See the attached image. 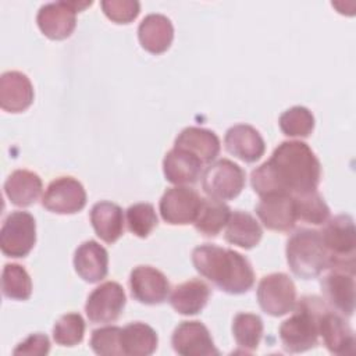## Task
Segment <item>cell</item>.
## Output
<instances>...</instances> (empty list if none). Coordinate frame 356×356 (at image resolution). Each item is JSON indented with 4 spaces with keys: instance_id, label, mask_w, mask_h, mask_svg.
I'll use <instances>...</instances> for the list:
<instances>
[{
    "instance_id": "17",
    "label": "cell",
    "mask_w": 356,
    "mask_h": 356,
    "mask_svg": "<svg viewBox=\"0 0 356 356\" xmlns=\"http://www.w3.org/2000/svg\"><path fill=\"white\" fill-rule=\"evenodd\" d=\"M318 335L325 348L334 355H348L353 352L355 335L349 324L335 312L325 307L318 318Z\"/></svg>"
},
{
    "instance_id": "20",
    "label": "cell",
    "mask_w": 356,
    "mask_h": 356,
    "mask_svg": "<svg viewBox=\"0 0 356 356\" xmlns=\"http://www.w3.org/2000/svg\"><path fill=\"white\" fill-rule=\"evenodd\" d=\"M74 267L83 281L89 284L99 282L108 271L107 250L96 241H85L75 250Z\"/></svg>"
},
{
    "instance_id": "27",
    "label": "cell",
    "mask_w": 356,
    "mask_h": 356,
    "mask_svg": "<svg viewBox=\"0 0 356 356\" xmlns=\"http://www.w3.org/2000/svg\"><path fill=\"white\" fill-rule=\"evenodd\" d=\"M261 235V227L252 214L242 210L229 214L224 234L227 242L242 249H252L260 242Z\"/></svg>"
},
{
    "instance_id": "32",
    "label": "cell",
    "mask_w": 356,
    "mask_h": 356,
    "mask_svg": "<svg viewBox=\"0 0 356 356\" xmlns=\"http://www.w3.org/2000/svg\"><path fill=\"white\" fill-rule=\"evenodd\" d=\"M296 218L307 224L320 225L330 218V207L317 191L295 195Z\"/></svg>"
},
{
    "instance_id": "29",
    "label": "cell",
    "mask_w": 356,
    "mask_h": 356,
    "mask_svg": "<svg viewBox=\"0 0 356 356\" xmlns=\"http://www.w3.org/2000/svg\"><path fill=\"white\" fill-rule=\"evenodd\" d=\"M231 210L227 203L213 197H204L200 202L193 225L204 236H216L227 225Z\"/></svg>"
},
{
    "instance_id": "19",
    "label": "cell",
    "mask_w": 356,
    "mask_h": 356,
    "mask_svg": "<svg viewBox=\"0 0 356 356\" xmlns=\"http://www.w3.org/2000/svg\"><path fill=\"white\" fill-rule=\"evenodd\" d=\"M225 149L245 163L257 161L266 152L260 132L248 124L231 127L224 136Z\"/></svg>"
},
{
    "instance_id": "6",
    "label": "cell",
    "mask_w": 356,
    "mask_h": 356,
    "mask_svg": "<svg viewBox=\"0 0 356 356\" xmlns=\"http://www.w3.org/2000/svg\"><path fill=\"white\" fill-rule=\"evenodd\" d=\"M36 242V222L28 211L10 213L0 231V249L7 257H25Z\"/></svg>"
},
{
    "instance_id": "4",
    "label": "cell",
    "mask_w": 356,
    "mask_h": 356,
    "mask_svg": "<svg viewBox=\"0 0 356 356\" xmlns=\"http://www.w3.org/2000/svg\"><path fill=\"white\" fill-rule=\"evenodd\" d=\"M285 252L291 271L299 278L312 280L328 268V253L320 231L298 229L288 239Z\"/></svg>"
},
{
    "instance_id": "1",
    "label": "cell",
    "mask_w": 356,
    "mask_h": 356,
    "mask_svg": "<svg viewBox=\"0 0 356 356\" xmlns=\"http://www.w3.org/2000/svg\"><path fill=\"white\" fill-rule=\"evenodd\" d=\"M321 177V165L314 152L300 140H285L271 157L254 168L250 184L261 197L271 193L292 196L316 191Z\"/></svg>"
},
{
    "instance_id": "15",
    "label": "cell",
    "mask_w": 356,
    "mask_h": 356,
    "mask_svg": "<svg viewBox=\"0 0 356 356\" xmlns=\"http://www.w3.org/2000/svg\"><path fill=\"white\" fill-rule=\"evenodd\" d=\"M256 214L267 229L289 231L296 222L295 197L289 193H271L261 196Z\"/></svg>"
},
{
    "instance_id": "33",
    "label": "cell",
    "mask_w": 356,
    "mask_h": 356,
    "mask_svg": "<svg viewBox=\"0 0 356 356\" xmlns=\"http://www.w3.org/2000/svg\"><path fill=\"white\" fill-rule=\"evenodd\" d=\"M278 124L286 136L307 138L314 129V117L309 108L293 106L280 115Z\"/></svg>"
},
{
    "instance_id": "13",
    "label": "cell",
    "mask_w": 356,
    "mask_h": 356,
    "mask_svg": "<svg viewBox=\"0 0 356 356\" xmlns=\"http://www.w3.org/2000/svg\"><path fill=\"white\" fill-rule=\"evenodd\" d=\"M174 350L182 356H214L217 350L207 327L200 321L179 323L171 337Z\"/></svg>"
},
{
    "instance_id": "37",
    "label": "cell",
    "mask_w": 356,
    "mask_h": 356,
    "mask_svg": "<svg viewBox=\"0 0 356 356\" xmlns=\"http://www.w3.org/2000/svg\"><path fill=\"white\" fill-rule=\"evenodd\" d=\"M100 6L106 17L115 24H129L140 11L136 0H103Z\"/></svg>"
},
{
    "instance_id": "3",
    "label": "cell",
    "mask_w": 356,
    "mask_h": 356,
    "mask_svg": "<svg viewBox=\"0 0 356 356\" xmlns=\"http://www.w3.org/2000/svg\"><path fill=\"white\" fill-rule=\"evenodd\" d=\"M325 307L316 296H305L295 305L293 314L280 325V339L286 352L300 353L317 345L318 318Z\"/></svg>"
},
{
    "instance_id": "36",
    "label": "cell",
    "mask_w": 356,
    "mask_h": 356,
    "mask_svg": "<svg viewBox=\"0 0 356 356\" xmlns=\"http://www.w3.org/2000/svg\"><path fill=\"white\" fill-rule=\"evenodd\" d=\"M121 331L122 328L117 325H107V327L95 330L92 332L90 342H89L92 350L100 356L122 355Z\"/></svg>"
},
{
    "instance_id": "12",
    "label": "cell",
    "mask_w": 356,
    "mask_h": 356,
    "mask_svg": "<svg viewBox=\"0 0 356 356\" xmlns=\"http://www.w3.org/2000/svg\"><path fill=\"white\" fill-rule=\"evenodd\" d=\"M202 197L188 186L177 185L168 188L160 199V214L171 225L193 224Z\"/></svg>"
},
{
    "instance_id": "28",
    "label": "cell",
    "mask_w": 356,
    "mask_h": 356,
    "mask_svg": "<svg viewBox=\"0 0 356 356\" xmlns=\"http://www.w3.org/2000/svg\"><path fill=\"white\" fill-rule=\"evenodd\" d=\"M157 343L159 338L156 331L145 323H129L121 331L122 355L149 356L157 349Z\"/></svg>"
},
{
    "instance_id": "16",
    "label": "cell",
    "mask_w": 356,
    "mask_h": 356,
    "mask_svg": "<svg viewBox=\"0 0 356 356\" xmlns=\"http://www.w3.org/2000/svg\"><path fill=\"white\" fill-rule=\"evenodd\" d=\"M355 273L331 268L321 280V292L327 303L338 313L349 317L355 310Z\"/></svg>"
},
{
    "instance_id": "30",
    "label": "cell",
    "mask_w": 356,
    "mask_h": 356,
    "mask_svg": "<svg viewBox=\"0 0 356 356\" xmlns=\"http://www.w3.org/2000/svg\"><path fill=\"white\" fill-rule=\"evenodd\" d=\"M232 335L245 352L257 349L263 335V321L253 313H238L232 320Z\"/></svg>"
},
{
    "instance_id": "14",
    "label": "cell",
    "mask_w": 356,
    "mask_h": 356,
    "mask_svg": "<svg viewBox=\"0 0 356 356\" xmlns=\"http://www.w3.org/2000/svg\"><path fill=\"white\" fill-rule=\"evenodd\" d=\"M129 288L132 298L143 305H160L170 293L167 277L152 266H138L131 271Z\"/></svg>"
},
{
    "instance_id": "24",
    "label": "cell",
    "mask_w": 356,
    "mask_h": 356,
    "mask_svg": "<svg viewBox=\"0 0 356 356\" xmlns=\"http://www.w3.org/2000/svg\"><path fill=\"white\" fill-rule=\"evenodd\" d=\"M42 188L43 184L40 177L29 170H15L4 182L6 196L18 207L33 204L39 199Z\"/></svg>"
},
{
    "instance_id": "31",
    "label": "cell",
    "mask_w": 356,
    "mask_h": 356,
    "mask_svg": "<svg viewBox=\"0 0 356 356\" xmlns=\"http://www.w3.org/2000/svg\"><path fill=\"white\" fill-rule=\"evenodd\" d=\"M1 291L8 299L26 300L32 293V281L28 271L17 263H7L1 273Z\"/></svg>"
},
{
    "instance_id": "8",
    "label": "cell",
    "mask_w": 356,
    "mask_h": 356,
    "mask_svg": "<svg viewBox=\"0 0 356 356\" xmlns=\"http://www.w3.org/2000/svg\"><path fill=\"white\" fill-rule=\"evenodd\" d=\"M245 186V171L234 161L221 159L211 163L202 177V188L209 197L231 200Z\"/></svg>"
},
{
    "instance_id": "5",
    "label": "cell",
    "mask_w": 356,
    "mask_h": 356,
    "mask_svg": "<svg viewBox=\"0 0 356 356\" xmlns=\"http://www.w3.org/2000/svg\"><path fill=\"white\" fill-rule=\"evenodd\" d=\"M324 224L320 235L328 253V268L355 273L356 231L353 218L348 214H339Z\"/></svg>"
},
{
    "instance_id": "9",
    "label": "cell",
    "mask_w": 356,
    "mask_h": 356,
    "mask_svg": "<svg viewBox=\"0 0 356 356\" xmlns=\"http://www.w3.org/2000/svg\"><path fill=\"white\" fill-rule=\"evenodd\" d=\"M256 295L261 310L274 317L292 312L296 305L295 284L284 273L264 275L257 285Z\"/></svg>"
},
{
    "instance_id": "34",
    "label": "cell",
    "mask_w": 356,
    "mask_h": 356,
    "mask_svg": "<svg viewBox=\"0 0 356 356\" xmlns=\"http://www.w3.org/2000/svg\"><path fill=\"white\" fill-rule=\"evenodd\" d=\"M85 321L79 313L63 314L53 327V339L61 346H75L82 342Z\"/></svg>"
},
{
    "instance_id": "25",
    "label": "cell",
    "mask_w": 356,
    "mask_h": 356,
    "mask_svg": "<svg viewBox=\"0 0 356 356\" xmlns=\"http://www.w3.org/2000/svg\"><path fill=\"white\" fill-rule=\"evenodd\" d=\"M90 222L96 235L106 243H114L124 234V214L118 204L102 200L90 209Z\"/></svg>"
},
{
    "instance_id": "11",
    "label": "cell",
    "mask_w": 356,
    "mask_h": 356,
    "mask_svg": "<svg viewBox=\"0 0 356 356\" xmlns=\"http://www.w3.org/2000/svg\"><path fill=\"white\" fill-rule=\"evenodd\" d=\"M85 204V188L72 177L53 179L42 197V206L56 214H74L81 211Z\"/></svg>"
},
{
    "instance_id": "21",
    "label": "cell",
    "mask_w": 356,
    "mask_h": 356,
    "mask_svg": "<svg viewBox=\"0 0 356 356\" xmlns=\"http://www.w3.org/2000/svg\"><path fill=\"white\" fill-rule=\"evenodd\" d=\"M138 39L146 51L164 53L174 39L172 22L163 14H147L138 26Z\"/></svg>"
},
{
    "instance_id": "2",
    "label": "cell",
    "mask_w": 356,
    "mask_h": 356,
    "mask_svg": "<svg viewBox=\"0 0 356 356\" xmlns=\"http://www.w3.org/2000/svg\"><path fill=\"white\" fill-rule=\"evenodd\" d=\"M196 271L229 295L248 292L254 284V273L249 260L241 253L211 243L199 245L192 250Z\"/></svg>"
},
{
    "instance_id": "23",
    "label": "cell",
    "mask_w": 356,
    "mask_h": 356,
    "mask_svg": "<svg viewBox=\"0 0 356 356\" xmlns=\"http://www.w3.org/2000/svg\"><path fill=\"white\" fill-rule=\"evenodd\" d=\"M203 163L193 154L172 147L163 160V172L168 182L175 185H192L202 175Z\"/></svg>"
},
{
    "instance_id": "22",
    "label": "cell",
    "mask_w": 356,
    "mask_h": 356,
    "mask_svg": "<svg viewBox=\"0 0 356 356\" xmlns=\"http://www.w3.org/2000/svg\"><path fill=\"white\" fill-rule=\"evenodd\" d=\"M174 147L193 154L203 164H209L218 156L221 145L213 131L200 127H188L178 134Z\"/></svg>"
},
{
    "instance_id": "7",
    "label": "cell",
    "mask_w": 356,
    "mask_h": 356,
    "mask_svg": "<svg viewBox=\"0 0 356 356\" xmlns=\"http://www.w3.org/2000/svg\"><path fill=\"white\" fill-rule=\"evenodd\" d=\"M92 6V1H53L42 6L36 15L39 29L53 40H63L75 29L76 13Z\"/></svg>"
},
{
    "instance_id": "38",
    "label": "cell",
    "mask_w": 356,
    "mask_h": 356,
    "mask_svg": "<svg viewBox=\"0 0 356 356\" xmlns=\"http://www.w3.org/2000/svg\"><path fill=\"white\" fill-rule=\"evenodd\" d=\"M50 350V341L44 334L36 332L29 335L25 341L18 343L13 350L14 355H47Z\"/></svg>"
},
{
    "instance_id": "18",
    "label": "cell",
    "mask_w": 356,
    "mask_h": 356,
    "mask_svg": "<svg viewBox=\"0 0 356 356\" xmlns=\"http://www.w3.org/2000/svg\"><path fill=\"white\" fill-rule=\"evenodd\" d=\"M33 102L31 79L21 71H7L0 76V107L8 113H21Z\"/></svg>"
},
{
    "instance_id": "26",
    "label": "cell",
    "mask_w": 356,
    "mask_h": 356,
    "mask_svg": "<svg viewBox=\"0 0 356 356\" xmlns=\"http://www.w3.org/2000/svg\"><path fill=\"white\" fill-rule=\"evenodd\" d=\"M210 298V288L202 280L193 278L177 285L170 296L172 309L184 316L197 314L204 309Z\"/></svg>"
},
{
    "instance_id": "10",
    "label": "cell",
    "mask_w": 356,
    "mask_h": 356,
    "mask_svg": "<svg viewBox=\"0 0 356 356\" xmlns=\"http://www.w3.org/2000/svg\"><path fill=\"white\" fill-rule=\"evenodd\" d=\"M125 302L127 298L122 286L115 281H106L88 296L85 313L90 323H113L121 316Z\"/></svg>"
},
{
    "instance_id": "35",
    "label": "cell",
    "mask_w": 356,
    "mask_h": 356,
    "mask_svg": "<svg viewBox=\"0 0 356 356\" xmlns=\"http://www.w3.org/2000/svg\"><path fill=\"white\" fill-rule=\"evenodd\" d=\"M128 229L139 238H146L157 227V216L153 204L135 203L127 209Z\"/></svg>"
}]
</instances>
